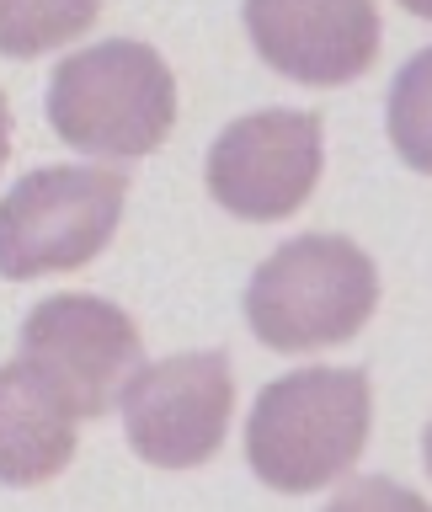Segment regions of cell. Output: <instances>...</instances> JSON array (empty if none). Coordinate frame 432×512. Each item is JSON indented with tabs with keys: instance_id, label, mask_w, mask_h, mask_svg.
I'll use <instances>...</instances> for the list:
<instances>
[{
	"instance_id": "6da1fadb",
	"label": "cell",
	"mask_w": 432,
	"mask_h": 512,
	"mask_svg": "<svg viewBox=\"0 0 432 512\" xmlns=\"http://www.w3.org/2000/svg\"><path fill=\"white\" fill-rule=\"evenodd\" d=\"M368 416L374 390L363 368H299L256 395L246 459L272 491H315L358 464Z\"/></svg>"
},
{
	"instance_id": "7a4b0ae2",
	"label": "cell",
	"mask_w": 432,
	"mask_h": 512,
	"mask_svg": "<svg viewBox=\"0 0 432 512\" xmlns=\"http://www.w3.org/2000/svg\"><path fill=\"white\" fill-rule=\"evenodd\" d=\"M48 123L86 155H150L176 123V80L150 43H91L54 70Z\"/></svg>"
},
{
	"instance_id": "3957f363",
	"label": "cell",
	"mask_w": 432,
	"mask_h": 512,
	"mask_svg": "<svg viewBox=\"0 0 432 512\" xmlns=\"http://www.w3.org/2000/svg\"><path fill=\"white\" fill-rule=\"evenodd\" d=\"M379 304V272L347 235H299L256 267L246 320L272 352L336 347L368 326Z\"/></svg>"
},
{
	"instance_id": "277c9868",
	"label": "cell",
	"mask_w": 432,
	"mask_h": 512,
	"mask_svg": "<svg viewBox=\"0 0 432 512\" xmlns=\"http://www.w3.org/2000/svg\"><path fill=\"white\" fill-rule=\"evenodd\" d=\"M123 198L128 176L107 166L27 171L0 203V272L22 283L86 267L118 230Z\"/></svg>"
},
{
	"instance_id": "5b68a950",
	"label": "cell",
	"mask_w": 432,
	"mask_h": 512,
	"mask_svg": "<svg viewBox=\"0 0 432 512\" xmlns=\"http://www.w3.org/2000/svg\"><path fill=\"white\" fill-rule=\"evenodd\" d=\"M139 326L91 294L43 299L22 326V358L70 400L75 416H107L139 379Z\"/></svg>"
},
{
	"instance_id": "8992f818",
	"label": "cell",
	"mask_w": 432,
	"mask_h": 512,
	"mask_svg": "<svg viewBox=\"0 0 432 512\" xmlns=\"http://www.w3.org/2000/svg\"><path fill=\"white\" fill-rule=\"evenodd\" d=\"M235 379L224 352H176L150 368L123 395V427L139 459L155 470H192L214 459L230 427Z\"/></svg>"
},
{
	"instance_id": "52a82bcc",
	"label": "cell",
	"mask_w": 432,
	"mask_h": 512,
	"mask_svg": "<svg viewBox=\"0 0 432 512\" xmlns=\"http://www.w3.org/2000/svg\"><path fill=\"white\" fill-rule=\"evenodd\" d=\"M320 182L315 112H251L235 118L208 150V192L235 219H288Z\"/></svg>"
},
{
	"instance_id": "ba28073f",
	"label": "cell",
	"mask_w": 432,
	"mask_h": 512,
	"mask_svg": "<svg viewBox=\"0 0 432 512\" xmlns=\"http://www.w3.org/2000/svg\"><path fill=\"white\" fill-rule=\"evenodd\" d=\"M246 27L256 54L304 86H342L379 54V11L368 0H320V6L256 0L246 6Z\"/></svg>"
},
{
	"instance_id": "9c48e42d",
	"label": "cell",
	"mask_w": 432,
	"mask_h": 512,
	"mask_svg": "<svg viewBox=\"0 0 432 512\" xmlns=\"http://www.w3.org/2000/svg\"><path fill=\"white\" fill-rule=\"evenodd\" d=\"M75 422L54 384L27 358H11L0 368V475L11 486H43L54 480L75 454Z\"/></svg>"
},
{
	"instance_id": "30bf717a",
	"label": "cell",
	"mask_w": 432,
	"mask_h": 512,
	"mask_svg": "<svg viewBox=\"0 0 432 512\" xmlns=\"http://www.w3.org/2000/svg\"><path fill=\"white\" fill-rule=\"evenodd\" d=\"M390 144L411 171L432 176V48H422L390 91Z\"/></svg>"
},
{
	"instance_id": "8fae6325",
	"label": "cell",
	"mask_w": 432,
	"mask_h": 512,
	"mask_svg": "<svg viewBox=\"0 0 432 512\" xmlns=\"http://www.w3.org/2000/svg\"><path fill=\"white\" fill-rule=\"evenodd\" d=\"M326 512H432V507H427L416 491L395 486V480L363 475V480H347V486L331 496Z\"/></svg>"
},
{
	"instance_id": "7c38bea8",
	"label": "cell",
	"mask_w": 432,
	"mask_h": 512,
	"mask_svg": "<svg viewBox=\"0 0 432 512\" xmlns=\"http://www.w3.org/2000/svg\"><path fill=\"white\" fill-rule=\"evenodd\" d=\"M91 16H96L91 6H86V11H48V16H38V11L16 16V11H6V48H11V54H38V48H48V38H54V32L86 27Z\"/></svg>"
},
{
	"instance_id": "4fadbf2b",
	"label": "cell",
	"mask_w": 432,
	"mask_h": 512,
	"mask_svg": "<svg viewBox=\"0 0 432 512\" xmlns=\"http://www.w3.org/2000/svg\"><path fill=\"white\" fill-rule=\"evenodd\" d=\"M422 448H427V470H432V422H427V438H422Z\"/></svg>"
}]
</instances>
